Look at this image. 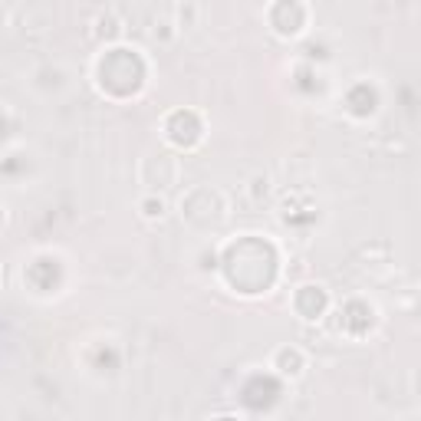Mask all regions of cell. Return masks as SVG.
Wrapping results in <instances>:
<instances>
[{"instance_id":"cell-2","label":"cell","mask_w":421,"mask_h":421,"mask_svg":"<svg viewBox=\"0 0 421 421\" xmlns=\"http://www.w3.org/2000/svg\"><path fill=\"white\" fill-rule=\"evenodd\" d=\"M145 217H161L165 214V204H161V201H145Z\"/></svg>"},{"instance_id":"cell-1","label":"cell","mask_w":421,"mask_h":421,"mask_svg":"<svg viewBox=\"0 0 421 421\" xmlns=\"http://www.w3.org/2000/svg\"><path fill=\"white\" fill-rule=\"evenodd\" d=\"M277 362H280V366H293V375L303 369V356L296 349H280L277 352Z\"/></svg>"}]
</instances>
